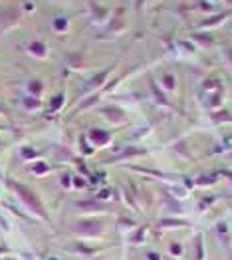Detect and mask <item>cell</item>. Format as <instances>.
Wrapping results in <instances>:
<instances>
[{
  "mask_svg": "<svg viewBox=\"0 0 232 260\" xmlns=\"http://www.w3.org/2000/svg\"><path fill=\"white\" fill-rule=\"evenodd\" d=\"M16 191L20 193L22 199H24V201H26V203H28V205H30V207L34 209V211L38 209V211L42 213V207H40V201H38V197L34 195V193L30 191V189H26V187H22V185H16Z\"/></svg>",
  "mask_w": 232,
  "mask_h": 260,
  "instance_id": "1",
  "label": "cell"
},
{
  "mask_svg": "<svg viewBox=\"0 0 232 260\" xmlns=\"http://www.w3.org/2000/svg\"><path fill=\"white\" fill-rule=\"evenodd\" d=\"M28 50H30V54H34V56H38V58H44V56H46V44L40 42V40H34V42L28 46Z\"/></svg>",
  "mask_w": 232,
  "mask_h": 260,
  "instance_id": "2",
  "label": "cell"
},
{
  "mask_svg": "<svg viewBox=\"0 0 232 260\" xmlns=\"http://www.w3.org/2000/svg\"><path fill=\"white\" fill-rule=\"evenodd\" d=\"M30 91L32 93H40L42 91V84L40 82H30Z\"/></svg>",
  "mask_w": 232,
  "mask_h": 260,
  "instance_id": "3",
  "label": "cell"
},
{
  "mask_svg": "<svg viewBox=\"0 0 232 260\" xmlns=\"http://www.w3.org/2000/svg\"><path fill=\"white\" fill-rule=\"evenodd\" d=\"M54 28H56V30H65V20H63V18H56V20H54Z\"/></svg>",
  "mask_w": 232,
  "mask_h": 260,
  "instance_id": "4",
  "label": "cell"
}]
</instances>
